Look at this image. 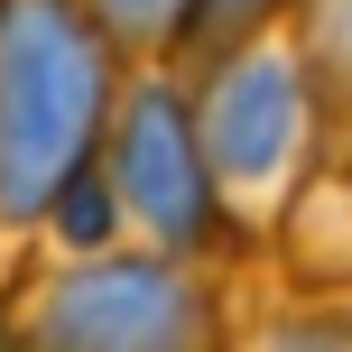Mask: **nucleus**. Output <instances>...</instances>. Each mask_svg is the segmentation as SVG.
<instances>
[{"instance_id":"obj_1","label":"nucleus","mask_w":352,"mask_h":352,"mask_svg":"<svg viewBox=\"0 0 352 352\" xmlns=\"http://www.w3.org/2000/svg\"><path fill=\"white\" fill-rule=\"evenodd\" d=\"M121 74L74 0H0V241L47 232L65 176L102 158Z\"/></svg>"},{"instance_id":"obj_2","label":"nucleus","mask_w":352,"mask_h":352,"mask_svg":"<svg viewBox=\"0 0 352 352\" xmlns=\"http://www.w3.org/2000/svg\"><path fill=\"white\" fill-rule=\"evenodd\" d=\"M186 84V111H195V148H204V186L223 213L241 223H269V213L297 195L306 158H316V93H306V65H297V37L269 28L250 47H232L223 65L204 74H176Z\"/></svg>"},{"instance_id":"obj_3","label":"nucleus","mask_w":352,"mask_h":352,"mask_svg":"<svg viewBox=\"0 0 352 352\" xmlns=\"http://www.w3.org/2000/svg\"><path fill=\"white\" fill-rule=\"evenodd\" d=\"M28 343L37 352H204L213 297L167 250H102V260H65L56 278H37Z\"/></svg>"},{"instance_id":"obj_4","label":"nucleus","mask_w":352,"mask_h":352,"mask_svg":"<svg viewBox=\"0 0 352 352\" xmlns=\"http://www.w3.org/2000/svg\"><path fill=\"white\" fill-rule=\"evenodd\" d=\"M102 167H111V195H121V223H140L148 250L186 260V250L213 241L223 204L204 186V148H195V111H186L176 65H130L121 74V102H111V130H102Z\"/></svg>"},{"instance_id":"obj_5","label":"nucleus","mask_w":352,"mask_h":352,"mask_svg":"<svg viewBox=\"0 0 352 352\" xmlns=\"http://www.w3.org/2000/svg\"><path fill=\"white\" fill-rule=\"evenodd\" d=\"M306 93H316V130L352 148V0H297L287 10Z\"/></svg>"},{"instance_id":"obj_6","label":"nucleus","mask_w":352,"mask_h":352,"mask_svg":"<svg viewBox=\"0 0 352 352\" xmlns=\"http://www.w3.org/2000/svg\"><path fill=\"white\" fill-rule=\"evenodd\" d=\"M287 10H297V0H195V10H186V37H176V74H204V65H223L232 47L287 28Z\"/></svg>"},{"instance_id":"obj_7","label":"nucleus","mask_w":352,"mask_h":352,"mask_svg":"<svg viewBox=\"0 0 352 352\" xmlns=\"http://www.w3.org/2000/svg\"><path fill=\"white\" fill-rule=\"evenodd\" d=\"M74 10L102 28V47L121 65H176V37H186L195 0H74Z\"/></svg>"},{"instance_id":"obj_8","label":"nucleus","mask_w":352,"mask_h":352,"mask_svg":"<svg viewBox=\"0 0 352 352\" xmlns=\"http://www.w3.org/2000/svg\"><path fill=\"white\" fill-rule=\"evenodd\" d=\"M47 241L65 250V260H102V250H121V195H111V167L93 158L84 176H65V195L47 204Z\"/></svg>"},{"instance_id":"obj_9","label":"nucleus","mask_w":352,"mask_h":352,"mask_svg":"<svg viewBox=\"0 0 352 352\" xmlns=\"http://www.w3.org/2000/svg\"><path fill=\"white\" fill-rule=\"evenodd\" d=\"M260 352H352V324H287V334H269Z\"/></svg>"},{"instance_id":"obj_10","label":"nucleus","mask_w":352,"mask_h":352,"mask_svg":"<svg viewBox=\"0 0 352 352\" xmlns=\"http://www.w3.org/2000/svg\"><path fill=\"white\" fill-rule=\"evenodd\" d=\"M0 352H37V343H28V334H0Z\"/></svg>"}]
</instances>
